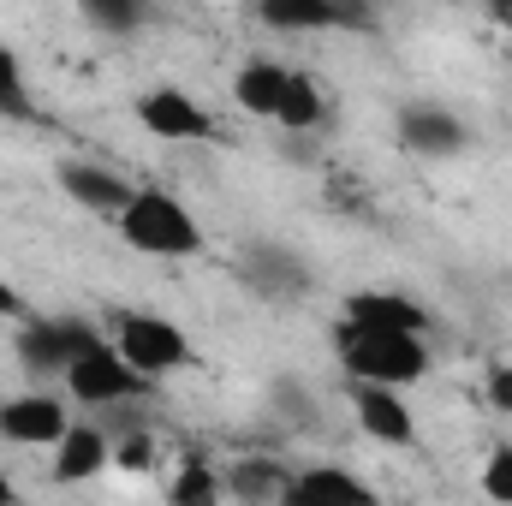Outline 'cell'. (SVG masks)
<instances>
[{
  "instance_id": "11",
  "label": "cell",
  "mask_w": 512,
  "mask_h": 506,
  "mask_svg": "<svg viewBox=\"0 0 512 506\" xmlns=\"http://www.w3.org/2000/svg\"><path fill=\"white\" fill-rule=\"evenodd\" d=\"M114 465V441L96 429V423H72L60 441H54V483H90Z\"/></svg>"
},
{
  "instance_id": "5",
  "label": "cell",
  "mask_w": 512,
  "mask_h": 506,
  "mask_svg": "<svg viewBox=\"0 0 512 506\" xmlns=\"http://www.w3.org/2000/svg\"><path fill=\"white\" fill-rule=\"evenodd\" d=\"M137 126L149 131V137H161V143H203L209 131H215V120L185 96V90H143L137 96Z\"/></svg>"
},
{
  "instance_id": "6",
  "label": "cell",
  "mask_w": 512,
  "mask_h": 506,
  "mask_svg": "<svg viewBox=\"0 0 512 506\" xmlns=\"http://www.w3.org/2000/svg\"><path fill=\"white\" fill-rule=\"evenodd\" d=\"M352 411H358V429L382 447H417V417L411 405L399 399V387H382V381H358L352 387Z\"/></svg>"
},
{
  "instance_id": "24",
  "label": "cell",
  "mask_w": 512,
  "mask_h": 506,
  "mask_svg": "<svg viewBox=\"0 0 512 506\" xmlns=\"http://www.w3.org/2000/svg\"><path fill=\"white\" fill-rule=\"evenodd\" d=\"M489 405L512 417V364H489Z\"/></svg>"
},
{
  "instance_id": "2",
  "label": "cell",
  "mask_w": 512,
  "mask_h": 506,
  "mask_svg": "<svg viewBox=\"0 0 512 506\" xmlns=\"http://www.w3.org/2000/svg\"><path fill=\"white\" fill-rule=\"evenodd\" d=\"M114 227L131 251L161 256V262H185V256L203 251V221L173 191H131V203L114 215Z\"/></svg>"
},
{
  "instance_id": "1",
  "label": "cell",
  "mask_w": 512,
  "mask_h": 506,
  "mask_svg": "<svg viewBox=\"0 0 512 506\" xmlns=\"http://www.w3.org/2000/svg\"><path fill=\"white\" fill-rule=\"evenodd\" d=\"M334 352H340L352 381H382V387H399V393L429 376V346H423V334H405V328H364V322L340 316Z\"/></svg>"
},
{
  "instance_id": "12",
  "label": "cell",
  "mask_w": 512,
  "mask_h": 506,
  "mask_svg": "<svg viewBox=\"0 0 512 506\" xmlns=\"http://www.w3.org/2000/svg\"><path fill=\"white\" fill-rule=\"evenodd\" d=\"M340 316H346V322H364V328H405V334H429V322H435L417 298H405V292H382V286L352 292Z\"/></svg>"
},
{
  "instance_id": "25",
  "label": "cell",
  "mask_w": 512,
  "mask_h": 506,
  "mask_svg": "<svg viewBox=\"0 0 512 506\" xmlns=\"http://www.w3.org/2000/svg\"><path fill=\"white\" fill-rule=\"evenodd\" d=\"M6 316H24V298H18L12 280H0V322H6Z\"/></svg>"
},
{
  "instance_id": "15",
  "label": "cell",
  "mask_w": 512,
  "mask_h": 506,
  "mask_svg": "<svg viewBox=\"0 0 512 506\" xmlns=\"http://www.w3.org/2000/svg\"><path fill=\"white\" fill-rule=\"evenodd\" d=\"M256 18L268 30H340L358 12L346 0H256Z\"/></svg>"
},
{
  "instance_id": "3",
  "label": "cell",
  "mask_w": 512,
  "mask_h": 506,
  "mask_svg": "<svg viewBox=\"0 0 512 506\" xmlns=\"http://www.w3.org/2000/svg\"><path fill=\"white\" fill-rule=\"evenodd\" d=\"M60 376H66V393H72L78 405H126V399H143V393L155 387L143 370H131L126 352H120L114 340H102V334H90V340L72 352V364H66Z\"/></svg>"
},
{
  "instance_id": "23",
  "label": "cell",
  "mask_w": 512,
  "mask_h": 506,
  "mask_svg": "<svg viewBox=\"0 0 512 506\" xmlns=\"http://www.w3.org/2000/svg\"><path fill=\"white\" fill-rule=\"evenodd\" d=\"M149 459H155V441H149V435L114 441V465H120V471H149Z\"/></svg>"
},
{
  "instance_id": "13",
  "label": "cell",
  "mask_w": 512,
  "mask_h": 506,
  "mask_svg": "<svg viewBox=\"0 0 512 506\" xmlns=\"http://www.w3.org/2000/svg\"><path fill=\"white\" fill-rule=\"evenodd\" d=\"M245 280H251L262 298H298V292H310L304 256L286 251V245H256V251L245 256Z\"/></svg>"
},
{
  "instance_id": "14",
  "label": "cell",
  "mask_w": 512,
  "mask_h": 506,
  "mask_svg": "<svg viewBox=\"0 0 512 506\" xmlns=\"http://www.w3.org/2000/svg\"><path fill=\"white\" fill-rule=\"evenodd\" d=\"M280 501H292V506H316V501L370 506V501H376V489H370L364 477H352V471L316 465V471H298V477H286V495H280Z\"/></svg>"
},
{
  "instance_id": "17",
  "label": "cell",
  "mask_w": 512,
  "mask_h": 506,
  "mask_svg": "<svg viewBox=\"0 0 512 506\" xmlns=\"http://www.w3.org/2000/svg\"><path fill=\"white\" fill-rule=\"evenodd\" d=\"M274 120H280L286 131L322 126V90H316V78H310V72H286V90H280Z\"/></svg>"
},
{
  "instance_id": "21",
  "label": "cell",
  "mask_w": 512,
  "mask_h": 506,
  "mask_svg": "<svg viewBox=\"0 0 512 506\" xmlns=\"http://www.w3.org/2000/svg\"><path fill=\"white\" fill-rule=\"evenodd\" d=\"M24 72H18V54L0 42V114H24Z\"/></svg>"
},
{
  "instance_id": "18",
  "label": "cell",
  "mask_w": 512,
  "mask_h": 506,
  "mask_svg": "<svg viewBox=\"0 0 512 506\" xmlns=\"http://www.w3.org/2000/svg\"><path fill=\"white\" fill-rule=\"evenodd\" d=\"M221 483H227V495H239V501H280V495H286V477H280L268 459H239Z\"/></svg>"
},
{
  "instance_id": "9",
  "label": "cell",
  "mask_w": 512,
  "mask_h": 506,
  "mask_svg": "<svg viewBox=\"0 0 512 506\" xmlns=\"http://www.w3.org/2000/svg\"><path fill=\"white\" fill-rule=\"evenodd\" d=\"M54 179H60V191H66L78 209L108 215V221L131 203L126 173H114V167H102V161H60V167H54Z\"/></svg>"
},
{
  "instance_id": "20",
  "label": "cell",
  "mask_w": 512,
  "mask_h": 506,
  "mask_svg": "<svg viewBox=\"0 0 512 506\" xmlns=\"http://www.w3.org/2000/svg\"><path fill=\"white\" fill-rule=\"evenodd\" d=\"M84 18L108 36H131V30H143L149 0H84Z\"/></svg>"
},
{
  "instance_id": "26",
  "label": "cell",
  "mask_w": 512,
  "mask_h": 506,
  "mask_svg": "<svg viewBox=\"0 0 512 506\" xmlns=\"http://www.w3.org/2000/svg\"><path fill=\"white\" fill-rule=\"evenodd\" d=\"M6 501H18V483H12V477H0V506Z\"/></svg>"
},
{
  "instance_id": "22",
  "label": "cell",
  "mask_w": 512,
  "mask_h": 506,
  "mask_svg": "<svg viewBox=\"0 0 512 506\" xmlns=\"http://www.w3.org/2000/svg\"><path fill=\"white\" fill-rule=\"evenodd\" d=\"M483 495L512 506V447H495V453H489V465H483Z\"/></svg>"
},
{
  "instance_id": "19",
  "label": "cell",
  "mask_w": 512,
  "mask_h": 506,
  "mask_svg": "<svg viewBox=\"0 0 512 506\" xmlns=\"http://www.w3.org/2000/svg\"><path fill=\"white\" fill-rule=\"evenodd\" d=\"M221 495H227V483L209 471V459H185L179 477L167 483V501L173 506H209V501H221Z\"/></svg>"
},
{
  "instance_id": "7",
  "label": "cell",
  "mask_w": 512,
  "mask_h": 506,
  "mask_svg": "<svg viewBox=\"0 0 512 506\" xmlns=\"http://www.w3.org/2000/svg\"><path fill=\"white\" fill-rule=\"evenodd\" d=\"M399 143L411 155L447 161V155H459L471 143V131H465V120L453 108H441V102H411V108H399Z\"/></svg>"
},
{
  "instance_id": "27",
  "label": "cell",
  "mask_w": 512,
  "mask_h": 506,
  "mask_svg": "<svg viewBox=\"0 0 512 506\" xmlns=\"http://www.w3.org/2000/svg\"><path fill=\"white\" fill-rule=\"evenodd\" d=\"M495 6H501V12H512V0H495Z\"/></svg>"
},
{
  "instance_id": "8",
  "label": "cell",
  "mask_w": 512,
  "mask_h": 506,
  "mask_svg": "<svg viewBox=\"0 0 512 506\" xmlns=\"http://www.w3.org/2000/svg\"><path fill=\"white\" fill-rule=\"evenodd\" d=\"M66 429H72V417H66V399H54V393H18L0 405V435L18 447H54Z\"/></svg>"
},
{
  "instance_id": "16",
  "label": "cell",
  "mask_w": 512,
  "mask_h": 506,
  "mask_svg": "<svg viewBox=\"0 0 512 506\" xmlns=\"http://www.w3.org/2000/svg\"><path fill=\"white\" fill-rule=\"evenodd\" d=\"M280 90H286V66H274V60H245V66L233 72V102H239L245 114H256V120H274Z\"/></svg>"
},
{
  "instance_id": "10",
  "label": "cell",
  "mask_w": 512,
  "mask_h": 506,
  "mask_svg": "<svg viewBox=\"0 0 512 506\" xmlns=\"http://www.w3.org/2000/svg\"><path fill=\"white\" fill-rule=\"evenodd\" d=\"M90 334H96V328H84V322H24V328H18V364H24L30 376H54V370L72 364V352H78Z\"/></svg>"
},
{
  "instance_id": "4",
  "label": "cell",
  "mask_w": 512,
  "mask_h": 506,
  "mask_svg": "<svg viewBox=\"0 0 512 506\" xmlns=\"http://www.w3.org/2000/svg\"><path fill=\"white\" fill-rule=\"evenodd\" d=\"M114 346L126 352L131 370H143L149 381L179 376V370L191 364V340L179 334V322H167V316H155V310H126V316L114 322Z\"/></svg>"
}]
</instances>
